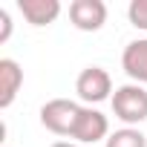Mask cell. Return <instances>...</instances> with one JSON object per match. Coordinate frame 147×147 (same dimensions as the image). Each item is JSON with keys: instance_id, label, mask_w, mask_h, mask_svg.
<instances>
[{"instance_id": "6da1fadb", "label": "cell", "mask_w": 147, "mask_h": 147, "mask_svg": "<svg viewBox=\"0 0 147 147\" xmlns=\"http://www.w3.org/2000/svg\"><path fill=\"white\" fill-rule=\"evenodd\" d=\"M110 104H113V115L118 121H124L127 127H138L147 121V90L141 84L115 87Z\"/></svg>"}, {"instance_id": "7a4b0ae2", "label": "cell", "mask_w": 147, "mask_h": 147, "mask_svg": "<svg viewBox=\"0 0 147 147\" xmlns=\"http://www.w3.org/2000/svg\"><path fill=\"white\" fill-rule=\"evenodd\" d=\"M75 92L84 101V107L101 104L107 98H113V78L104 66H87L81 69V75L75 78Z\"/></svg>"}, {"instance_id": "3957f363", "label": "cell", "mask_w": 147, "mask_h": 147, "mask_svg": "<svg viewBox=\"0 0 147 147\" xmlns=\"http://www.w3.org/2000/svg\"><path fill=\"white\" fill-rule=\"evenodd\" d=\"M81 113L78 101H69V98H52L40 107V124L55 133V136H72V127H75V118Z\"/></svg>"}, {"instance_id": "277c9868", "label": "cell", "mask_w": 147, "mask_h": 147, "mask_svg": "<svg viewBox=\"0 0 147 147\" xmlns=\"http://www.w3.org/2000/svg\"><path fill=\"white\" fill-rule=\"evenodd\" d=\"M69 138H75V144L107 141V138H110V121H107V115H104L101 110H95V107H81Z\"/></svg>"}, {"instance_id": "5b68a950", "label": "cell", "mask_w": 147, "mask_h": 147, "mask_svg": "<svg viewBox=\"0 0 147 147\" xmlns=\"http://www.w3.org/2000/svg\"><path fill=\"white\" fill-rule=\"evenodd\" d=\"M69 23L78 32H98L107 23V3L104 0H72Z\"/></svg>"}, {"instance_id": "8992f818", "label": "cell", "mask_w": 147, "mask_h": 147, "mask_svg": "<svg viewBox=\"0 0 147 147\" xmlns=\"http://www.w3.org/2000/svg\"><path fill=\"white\" fill-rule=\"evenodd\" d=\"M121 69L133 78V84H147V38L130 40L121 52Z\"/></svg>"}, {"instance_id": "52a82bcc", "label": "cell", "mask_w": 147, "mask_h": 147, "mask_svg": "<svg viewBox=\"0 0 147 147\" xmlns=\"http://www.w3.org/2000/svg\"><path fill=\"white\" fill-rule=\"evenodd\" d=\"M23 87V69L12 58H0V110H9Z\"/></svg>"}, {"instance_id": "ba28073f", "label": "cell", "mask_w": 147, "mask_h": 147, "mask_svg": "<svg viewBox=\"0 0 147 147\" xmlns=\"http://www.w3.org/2000/svg\"><path fill=\"white\" fill-rule=\"evenodd\" d=\"M18 9L26 18V23H32V26H49L61 15L58 0H18Z\"/></svg>"}, {"instance_id": "9c48e42d", "label": "cell", "mask_w": 147, "mask_h": 147, "mask_svg": "<svg viewBox=\"0 0 147 147\" xmlns=\"http://www.w3.org/2000/svg\"><path fill=\"white\" fill-rule=\"evenodd\" d=\"M104 147H147V136L138 127H121V130L110 133Z\"/></svg>"}, {"instance_id": "30bf717a", "label": "cell", "mask_w": 147, "mask_h": 147, "mask_svg": "<svg viewBox=\"0 0 147 147\" xmlns=\"http://www.w3.org/2000/svg\"><path fill=\"white\" fill-rule=\"evenodd\" d=\"M127 18L136 29L147 32V0H133V3L127 6Z\"/></svg>"}, {"instance_id": "8fae6325", "label": "cell", "mask_w": 147, "mask_h": 147, "mask_svg": "<svg viewBox=\"0 0 147 147\" xmlns=\"http://www.w3.org/2000/svg\"><path fill=\"white\" fill-rule=\"evenodd\" d=\"M9 35H12V18L6 9H0V43H6Z\"/></svg>"}, {"instance_id": "7c38bea8", "label": "cell", "mask_w": 147, "mask_h": 147, "mask_svg": "<svg viewBox=\"0 0 147 147\" xmlns=\"http://www.w3.org/2000/svg\"><path fill=\"white\" fill-rule=\"evenodd\" d=\"M52 147H81V144H75V141H55Z\"/></svg>"}]
</instances>
